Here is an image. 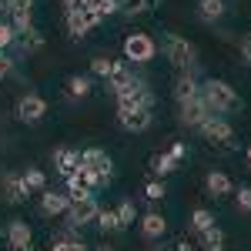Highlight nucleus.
<instances>
[{"mask_svg": "<svg viewBox=\"0 0 251 251\" xmlns=\"http://www.w3.org/2000/svg\"><path fill=\"white\" fill-rule=\"evenodd\" d=\"M117 218H121V225H124V228H127V225H134L137 211H134V201H131V198H124V201L117 204Z\"/></svg>", "mask_w": 251, "mask_h": 251, "instance_id": "nucleus-31", "label": "nucleus"}, {"mask_svg": "<svg viewBox=\"0 0 251 251\" xmlns=\"http://www.w3.org/2000/svg\"><path fill=\"white\" fill-rule=\"evenodd\" d=\"M234 204H238V211H251V188H238L234 191Z\"/></svg>", "mask_w": 251, "mask_h": 251, "instance_id": "nucleus-33", "label": "nucleus"}, {"mask_svg": "<svg viewBox=\"0 0 251 251\" xmlns=\"http://www.w3.org/2000/svg\"><path fill=\"white\" fill-rule=\"evenodd\" d=\"M168 154H171L174 161H184V157H188V148H184V144H181V141H174L171 148H168Z\"/></svg>", "mask_w": 251, "mask_h": 251, "instance_id": "nucleus-37", "label": "nucleus"}, {"mask_svg": "<svg viewBox=\"0 0 251 251\" xmlns=\"http://www.w3.org/2000/svg\"><path fill=\"white\" fill-rule=\"evenodd\" d=\"M50 251H91L80 238H74V234H67V238H57L54 245H50Z\"/></svg>", "mask_w": 251, "mask_h": 251, "instance_id": "nucleus-28", "label": "nucleus"}, {"mask_svg": "<svg viewBox=\"0 0 251 251\" xmlns=\"http://www.w3.org/2000/svg\"><path fill=\"white\" fill-rule=\"evenodd\" d=\"M27 184H24V174H3V198L10 201V204H20V201H27Z\"/></svg>", "mask_w": 251, "mask_h": 251, "instance_id": "nucleus-17", "label": "nucleus"}, {"mask_svg": "<svg viewBox=\"0 0 251 251\" xmlns=\"http://www.w3.org/2000/svg\"><path fill=\"white\" fill-rule=\"evenodd\" d=\"M164 231H168V221H164V214H161V211L141 214V234H144L148 241H157V238H164Z\"/></svg>", "mask_w": 251, "mask_h": 251, "instance_id": "nucleus-15", "label": "nucleus"}, {"mask_svg": "<svg viewBox=\"0 0 251 251\" xmlns=\"http://www.w3.org/2000/svg\"><path fill=\"white\" fill-rule=\"evenodd\" d=\"M67 208H71V194H64V191H40V214L57 218V214H67Z\"/></svg>", "mask_w": 251, "mask_h": 251, "instance_id": "nucleus-12", "label": "nucleus"}, {"mask_svg": "<svg viewBox=\"0 0 251 251\" xmlns=\"http://www.w3.org/2000/svg\"><path fill=\"white\" fill-rule=\"evenodd\" d=\"M87 94H91V77H80V74L67 77V97L71 100H84Z\"/></svg>", "mask_w": 251, "mask_h": 251, "instance_id": "nucleus-20", "label": "nucleus"}, {"mask_svg": "<svg viewBox=\"0 0 251 251\" xmlns=\"http://www.w3.org/2000/svg\"><path fill=\"white\" fill-rule=\"evenodd\" d=\"M47 117V100L40 94H24L17 100V121H24V124H40Z\"/></svg>", "mask_w": 251, "mask_h": 251, "instance_id": "nucleus-5", "label": "nucleus"}, {"mask_svg": "<svg viewBox=\"0 0 251 251\" xmlns=\"http://www.w3.org/2000/svg\"><path fill=\"white\" fill-rule=\"evenodd\" d=\"M27 3H30V7H34V0H27Z\"/></svg>", "mask_w": 251, "mask_h": 251, "instance_id": "nucleus-45", "label": "nucleus"}, {"mask_svg": "<svg viewBox=\"0 0 251 251\" xmlns=\"http://www.w3.org/2000/svg\"><path fill=\"white\" fill-rule=\"evenodd\" d=\"M0 14H3V0H0Z\"/></svg>", "mask_w": 251, "mask_h": 251, "instance_id": "nucleus-44", "label": "nucleus"}, {"mask_svg": "<svg viewBox=\"0 0 251 251\" xmlns=\"http://www.w3.org/2000/svg\"><path fill=\"white\" fill-rule=\"evenodd\" d=\"M201 97H204V104L211 107V114H228V111H238V107H241L238 91H234L228 80H218V77H208L201 84Z\"/></svg>", "mask_w": 251, "mask_h": 251, "instance_id": "nucleus-1", "label": "nucleus"}, {"mask_svg": "<svg viewBox=\"0 0 251 251\" xmlns=\"http://www.w3.org/2000/svg\"><path fill=\"white\" fill-rule=\"evenodd\" d=\"M164 54H168V60H171L177 71H191L194 57H198L194 44L188 37H177V34H171V37L164 40Z\"/></svg>", "mask_w": 251, "mask_h": 251, "instance_id": "nucleus-3", "label": "nucleus"}, {"mask_svg": "<svg viewBox=\"0 0 251 251\" xmlns=\"http://www.w3.org/2000/svg\"><path fill=\"white\" fill-rule=\"evenodd\" d=\"M27 7H30L27 0H3V10L7 14H17V10H27Z\"/></svg>", "mask_w": 251, "mask_h": 251, "instance_id": "nucleus-38", "label": "nucleus"}, {"mask_svg": "<svg viewBox=\"0 0 251 251\" xmlns=\"http://www.w3.org/2000/svg\"><path fill=\"white\" fill-rule=\"evenodd\" d=\"M248 164H251V148H248Z\"/></svg>", "mask_w": 251, "mask_h": 251, "instance_id": "nucleus-43", "label": "nucleus"}, {"mask_svg": "<svg viewBox=\"0 0 251 251\" xmlns=\"http://www.w3.org/2000/svg\"><path fill=\"white\" fill-rule=\"evenodd\" d=\"M30 238H34V234H30V225H27V221H10V225H7V241H10V248L14 251H27L30 248Z\"/></svg>", "mask_w": 251, "mask_h": 251, "instance_id": "nucleus-16", "label": "nucleus"}, {"mask_svg": "<svg viewBox=\"0 0 251 251\" xmlns=\"http://www.w3.org/2000/svg\"><path fill=\"white\" fill-rule=\"evenodd\" d=\"M198 131L208 137V141H214V144H231L234 141V127L225 121V117H208Z\"/></svg>", "mask_w": 251, "mask_h": 251, "instance_id": "nucleus-9", "label": "nucleus"}, {"mask_svg": "<svg viewBox=\"0 0 251 251\" xmlns=\"http://www.w3.org/2000/svg\"><path fill=\"white\" fill-rule=\"evenodd\" d=\"M208 117H214V114H211V107L204 104V97H201V94L181 104V124H184V127H201Z\"/></svg>", "mask_w": 251, "mask_h": 251, "instance_id": "nucleus-8", "label": "nucleus"}, {"mask_svg": "<svg viewBox=\"0 0 251 251\" xmlns=\"http://www.w3.org/2000/svg\"><path fill=\"white\" fill-rule=\"evenodd\" d=\"M218 251H221V248H218Z\"/></svg>", "mask_w": 251, "mask_h": 251, "instance_id": "nucleus-46", "label": "nucleus"}, {"mask_svg": "<svg viewBox=\"0 0 251 251\" xmlns=\"http://www.w3.org/2000/svg\"><path fill=\"white\" fill-rule=\"evenodd\" d=\"M201 94V80L194 77L191 71H181L177 80H174V100L177 104H184V100H191V97Z\"/></svg>", "mask_w": 251, "mask_h": 251, "instance_id": "nucleus-13", "label": "nucleus"}, {"mask_svg": "<svg viewBox=\"0 0 251 251\" xmlns=\"http://www.w3.org/2000/svg\"><path fill=\"white\" fill-rule=\"evenodd\" d=\"M80 168H84V171H100V174H111V177H114V161L107 157V151H100V148L80 151Z\"/></svg>", "mask_w": 251, "mask_h": 251, "instance_id": "nucleus-10", "label": "nucleus"}, {"mask_svg": "<svg viewBox=\"0 0 251 251\" xmlns=\"http://www.w3.org/2000/svg\"><path fill=\"white\" fill-rule=\"evenodd\" d=\"M94 251H117V248H111V245H100V248H94Z\"/></svg>", "mask_w": 251, "mask_h": 251, "instance_id": "nucleus-42", "label": "nucleus"}, {"mask_svg": "<svg viewBox=\"0 0 251 251\" xmlns=\"http://www.w3.org/2000/svg\"><path fill=\"white\" fill-rule=\"evenodd\" d=\"M204 188H208L214 198H225V194H231V191H234L231 177H228L225 171H211L208 177H204Z\"/></svg>", "mask_w": 251, "mask_h": 251, "instance_id": "nucleus-18", "label": "nucleus"}, {"mask_svg": "<svg viewBox=\"0 0 251 251\" xmlns=\"http://www.w3.org/2000/svg\"><path fill=\"white\" fill-rule=\"evenodd\" d=\"M117 124H121L127 134H144V131L154 124V114H151V111H127V107H117Z\"/></svg>", "mask_w": 251, "mask_h": 251, "instance_id": "nucleus-7", "label": "nucleus"}, {"mask_svg": "<svg viewBox=\"0 0 251 251\" xmlns=\"http://www.w3.org/2000/svg\"><path fill=\"white\" fill-rule=\"evenodd\" d=\"M10 27H14V34H17V37H24V34H27V30H34V10H30V7H27V10H17V14H10Z\"/></svg>", "mask_w": 251, "mask_h": 251, "instance_id": "nucleus-22", "label": "nucleus"}, {"mask_svg": "<svg viewBox=\"0 0 251 251\" xmlns=\"http://www.w3.org/2000/svg\"><path fill=\"white\" fill-rule=\"evenodd\" d=\"M100 14L94 10H87V7H77V10H67V30H71V37H84L87 30H94L100 27Z\"/></svg>", "mask_w": 251, "mask_h": 251, "instance_id": "nucleus-6", "label": "nucleus"}, {"mask_svg": "<svg viewBox=\"0 0 251 251\" xmlns=\"http://www.w3.org/2000/svg\"><path fill=\"white\" fill-rule=\"evenodd\" d=\"M174 251H191V245H188V241H177V248Z\"/></svg>", "mask_w": 251, "mask_h": 251, "instance_id": "nucleus-41", "label": "nucleus"}, {"mask_svg": "<svg viewBox=\"0 0 251 251\" xmlns=\"http://www.w3.org/2000/svg\"><path fill=\"white\" fill-rule=\"evenodd\" d=\"M10 74H14V60H10L7 54H3V50H0V80L10 77Z\"/></svg>", "mask_w": 251, "mask_h": 251, "instance_id": "nucleus-36", "label": "nucleus"}, {"mask_svg": "<svg viewBox=\"0 0 251 251\" xmlns=\"http://www.w3.org/2000/svg\"><path fill=\"white\" fill-rule=\"evenodd\" d=\"M64 7L67 10H77V7H84V0H64Z\"/></svg>", "mask_w": 251, "mask_h": 251, "instance_id": "nucleus-40", "label": "nucleus"}, {"mask_svg": "<svg viewBox=\"0 0 251 251\" xmlns=\"http://www.w3.org/2000/svg\"><path fill=\"white\" fill-rule=\"evenodd\" d=\"M24 184H27V191H47V174L40 168H27L24 171Z\"/></svg>", "mask_w": 251, "mask_h": 251, "instance_id": "nucleus-26", "label": "nucleus"}, {"mask_svg": "<svg viewBox=\"0 0 251 251\" xmlns=\"http://www.w3.org/2000/svg\"><path fill=\"white\" fill-rule=\"evenodd\" d=\"M174 168H177V161H174V157L168 154V151H161V154L151 157V171H154L157 177H168V174H171Z\"/></svg>", "mask_w": 251, "mask_h": 251, "instance_id": "nucleus-25", "label": "nucleus"}, {"mask_svg": "<svg viewBox=\"0 0 251 251\" xmlns=\"http://www.w3.org/2000/svg\"><path fill=\"white\" fill-rule=\"evenodd\" d=\"M214 225V214L208 211V208H194L191 211V221H188V228H191L194 234H201L204 228H211Z\"/></svg>", "mask_w": 251, "mask_h": 251, "instance_id": "nucleus-24", "label": "nucleus"}, {"mask_svg": "<svg viewBox=\"0 0 251 251\" xmlns=\"http://www.w3.org/2000/svg\"><path fill=\"white\" fill-rule=\"evenodd\" d=\"M84 7H87V10H94V14H100V17L117 14V0H84Z\"/></svg>", "mask_w": 251, "mask_h": 251, "instance_id": "nucleus-29", "label": "nucleus"}, {"mask_svg": "<svg viewBox=\"0 0 251 251\" xmlns=\"http://www.w3.org/2000/svg\"><path fill=\"white\" fill-rule=\"evenodd\" d=\"M134 84H137L134 71H131L127 64H117L114 74L107 77V91H111L114 97H121V94H127V91H134Z\"/></svg>", "mask_w": 251, "mask_h": 251, "instance_id": "nucleus-11", "label": "nucleus"}, {"mask_svg": "<svg viewBox=\"0 0 251 251\" xmlns=\"http://www.w3.org/2000/svg\"><path fill=\"white\" fill-rule=\"evenodd\" d=\"M198 238H201V248H204V251H218L221 245H225V231H221L218 225H211V228H204V231L198 234Z\"/></svg>", "mask_w": 251, "mask_h": 251, "instance_id": "nucleus-21", "label": "nucleus"}, {"mask_svg": "<svg viewBox=\"0 0 251 251\" xmlns=\"http://www.w3.org/2000/svg\"><path fill=\"white\" fill-rule=\"evenodd\" d=\"M154 54H157V44L148 34H131L124 40V57L131 64H148V60H154Z\"/></svg>", "mask_w": 251, "mask_h": 251, "instance_id": "nucleus-4", "label": "nucleus"}, {"mask_svg": "<svg viewBox=\"0 0 251 251\" xmlns=\"http://www.w3.org/2000/svg\"><path fill=\"white\" fill-rule=\"evenodd\" d=\"M241 57L251 64V34H245V37H241Z\"/></svg>", "mask_w": 251, "mask_h": 251, "instance_id": "nucleus-39", "label": "nucleus"}, {"mask_svg": "<svg viewBox=\"0 0 251 251\" xmlns=\"http://www.w3.org/2000/svg\"><path fill=\"white\" fill-rule=\"evenodd\" d=\"M54 168H57V174H64V177L77 174L80 171V151H74V148H57V151H54Z\"/></svg>", "mask_w": 251, "mask_h": 251, "instance_id": "nucleus-14", "label": "nucleus"}, {"mask_svg": "<svg viewBox=\"0 0 251 251\" xmlns=\"http://www.w3.org/2000/svg\"><path fill=\"white\" fill-rule=\"evenodd\" d=\"M114 67H117V60H111V57H94L91 60V74H94V77H111V74H114Z\"/></svg>", "mask_w": 251, "mask_h": 251, "instance_id": "nucleus-27", "label": "nucleus"}, {"mask_svg": "<svg viewBox=\"0 0 251 251\" xmlns=\"http://www.w3.org/2000/svg\"><path fill=\"white\" fill-rule=\"evenodd\" d=\"M225 17V0H198V20L201 24H214Z\"/></svg>", "mask_w": 251, "mask_h": 251, "instance_id": "nucleus-19", "label": "nucleus"}, {"mask_svg": "<svg viewBox=\"0 0 251 251\" xmlns=\"http://www.w3.org/2000/svg\"><path fill=\"white\" fill-rule=\"evenodd\" d=\"M97 198L94 191H77V194H71V208H67V228H80V225H91L97 218Z\"/></svg>", "mask_w": 251, "mask_h": 251, "instance_id": "nucleus-2", "label": "nucleus"}, {"mask_svg": "<svg viewBox=\"0 0 251 251\" xmlns=\"http://www.w3.org/2000/svg\"><path fill=\"white\" fill-rule=\"evenodd\" d=\"M14 40H17V34H14V27L0 20V50H7V47H10Z\"/></svg>", "mask_w": 251, "mask_h": 251, "instance_id": "nucleus-34", "label": "nucleus"}, {"mask_svg": "<svg viewBox=\"0 0 251 251\" xmlns=\"http://www.w3.org/2000/svg\"><path fill=\"white\" fill-rule=\"evenodd\" d=\"M144 194H148V201H161V198H164V184H161V181H148Z\"/></svg>", "mask_w": 251, "mask_h": 251, "instance_id": "nucleus-35", "label": "nucleus"}, {"mask_svg": "<svg viewBox=\"0 0 251 251\" xmlns=\"http://www.w3.org/2000/svg\"><path fill=\"white\" fill-rule=\"evenodd\" d=\"M20 47H24V54H37L40 47H44V34H40V30H27Z\"/></svg>", "mask_w": 251, "mask_h": 251, "instance_id": "nucleus-30", "label": "nucleus"}, {"mask_svg": "<svg viewBox=\"0 0 251 251\" xmlns=\"http://www.w3.org/2000/svg\"><path fill=\"white\" fill-rule=\"evenodd\" d=\"M148 7H151V0H117V10H124V14H131V17H134V14H144Z\"/></svg>", "mask_w": 251, "mask_h": 251, "instance_id": "nucleus-32", "label": "nucleus"}, {"mask_svg": "<svg viewBox=\"0 0 251 251\" xmlns=\"http://www.w3.org/2000/svg\"><path fill=\"white\" fill-rule=\"evenodd\" d=\"M97 228H100V231H111V234H117V231H124V225H121V218H117V211H111V208H107V211H97Z\"/></svg>", "mask_w": 251, "mask_h": 251, "instance_id": "nucleus-23", "label": "nucleus"}]
</instances>
